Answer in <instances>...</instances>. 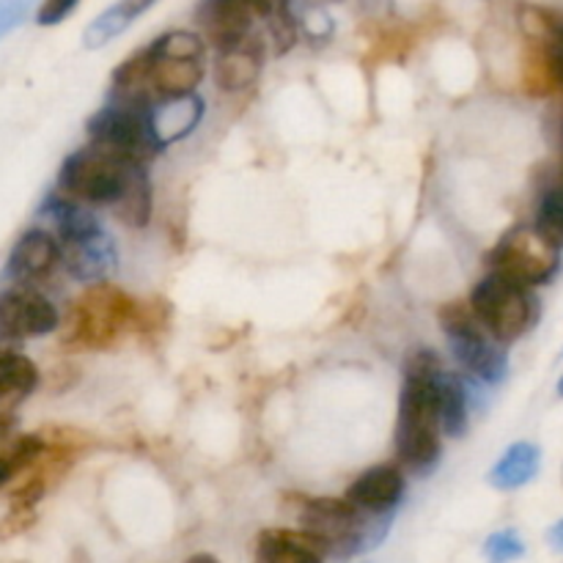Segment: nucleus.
<instances>
[{
    "instance_id": "obj_1",
    "label": "nucleus",
    "mask_w": 563,
    "mask_h": 563,
    "mask_svg": "<svg viewBox=\"0 0 563 563\" xmlns=\"http://www.w3.org/2000/svg\"><path fill=\"white\" fill-rule=\"evenodd\" d=\"M438 374L440 361L429 350H418L405 366V385H401L399 416H396V456L401 465L416 473L432 471L443 451L438 396H434Z\"/></svg>"
},
{
    "instance_id": "obj_2",
    "label": "nucleus",
    "mask_w": 563,
    "mask_h": 563,
    "mask_svg": "<svg viewBox=\"0 0 563 563\" xmlns=\"http://www.w3.org/2000/svg\"><path fill=\"white\" fill-rule=\"evenodd\" d=\"M44 218L53 223V234L58 240V264L80 284H99L113 275L119 264L115 242L99 225L82 203L66 196H53L42 209Z\"/></svg>"
},
{
    "instance_id": "obj_3",
    "label": "nucleus",
    "mask_w": 563,
    "mask_h": 563,
    "mask_svg": "<svg viewBox=\"0 0 563 563\" xmlns=\"http://www.w3.org/2000/svg\"><path fill=\"white\" fill-rule=\"evenodd\" d=\"M137 302L110 280L88 284L69 306L64 322H58L60 344L71 352L113 350L126 333H135Z\"/></svg>"
},
{
    "instance_id": "obj_4",
    "label": "nucleus",
    "mask_w": 563,
    "mask_h": 563,
    "mask_svg": "<svg viewBox=\"0 0 563 563\" xmlns=\"http://www.w3.org/2000/svg\"><path fill=\"white\" fill-rule=\"evenodd\" d=\"M297 520L306 533L319 539L324 553L333 559H352L372 548L385 533V522H372L374 515H366L346 498H308L295 495Z\"/></svg>"
},
{
    "instance_id": "obj_5",
    "label": "nucleus",
    "mask_w": 563,
    "mask_h": 563,
    "mask_svg": "<svg viewBox=\"0 0 563 563\" xmlns=\"http://www.w3.org/2000/svg\"><path fill=\"white\" fill-rule=\"evenodd\" d=\"M471 311L482 322V328L500 344L517 341L537 322V295L531 286L517 284L500 273H489L487 278L473 286Z\"/></svg>"
},
{
    "instance_id": "obj_6",
    "label": "nucleus",
    "mask_w": 563,
    "mask_h": 563,
    "mask_svg": "<svg viewBox=\"0 0 563 563\" xmlns=\"http://www.w3.org/2000/svg\"><path fill=\"white\" fill-rule=\"evenodd\" d=\"M88 141L113 157L137 165H146L159 154L148 130L146 99H110L88 121Z\"/></svg>"
},
{
    "instance_id": "obj_7",
    "label": "nucleus",
    "mask_w": 563,
    "mask_h": 563,
    "mask_svg": "<svg viewBox=\"0 0 563 563\" xmlns=\"http://www.w3.org/2000/svg\"><path fill=\"white\" fill-rule=\"evenodd\" d=\"M438 317L456 363L482 383H504L506 374H509V355L500 346V341H495L482 328L471 306L467 302H445Z\"/></svg>"
},
{
    "instance_id": "obj_8",
    "label": "nucleus",
    "mask_w": 563,
    "mask_h": 563,
    "mask_svg": "<svg viewBox=\"0 0 563 563\" xmlns=\"http://www.w3.org/2000/svg\"><path fill=\"white\" fill-rule=\"evenodd\" d=\"M130 165L132 163H126V159L113 157V154L88 143L86 148H77L75 154H69L60 165V196L77 203H91V207H113L121 187H124Z\"/></svg>"
},
{
    "instance_id": "obj_9",
    "label": "nucleus",
    "mask_w": 563,
    "mask_h": 563,
    "mask_svg": "<svg viewBox=\"0 0 563 563\" xmlns=\"http://www.w3.org/2000/svg\"><path fill=\"white\" fill-rule=\"evenodd\" d=\"M493 273L506 275L526 286H542L559 275L561 267V247L544 240L537 229H515L495 245Z\"/></svg>"
},
{
    "instance_id": "obj_10",
    "label": "nucleus",
    "mask_w": 563,
    "mask_h": 563,
    "mask_svg": "<svg viewBox=\"0 0 563 563\" xmlns=\"http://www.w3.org/2000/svg\"><path fill=\"white\" fill-rule=\"evenodd\" d=\"M286 0H201L198 5V25L214 49L251 36L256 20H267Z\"/></svg>"
},
{
    "instance_id": "obj_11",
    "label": "nucleus",
    "mask_w": 563,
    "mask_h": 563,
    "mask_svg": "<svg viewBox=\"0 0 563 563\" xmlns=\"http://www.w3.org/2000/svg\"><path fill=\"white\" fill-rule=\"evenodd\" d=\"M58 308L33 286H14L0 295V333L9 339H42L58 330Z\"/></svg>"
},
{
    "instance_id": "obj_12",
    "label": "nucleus",
    "mask_w": 563,
    "mask_h": 563,
    "mask_svg": "<svg viewBox=\"0 0 563 563\" xmlns=\"http://www.w3.org/2000/svg\"><path fill=\"white\" fill-rule=\"evenodd\" d=\"M203 110H207V104H203L198 93L152 99L148 102V130H152V137L159 146V152L192 135L196 126L201 124Z\"/></svg>"
},
{
    "instance_id": "obj_13",
    "label": "nucleus",
    "mask_w": 563,
    "mask_h": 563,
    "mask_svg": "<svg viewBox=\"0 0 563 563\" xmlns=\"http://www.w3.org/2000/svg\"><path fill=\"white\" fill-rule=\"evenodd\" d=\"M405 489L407 478L401 473V467L374 465L350 484L344 498L350 504H355L357 509L366 511V515L383 517L399 506V500L405 498Z\"/></svg>"
},
{
    "instance_id": "obj_14",
    "label": "nucleus",
    "mask_w": 563,
    "mask_h": 563,
    "mask_svg": "<svg viewBox=\"0 0 563 563\" xmlns=\"http://www.w3.org/2000/svg\"><path fill=\"white\" fill-rule=\"evenodd\" d=\"M58 267V240L47 229H31L14 242L9 253V275L20 286L38 284Z\"/></svg>"
},
{
    "instance_id": "obj_15",
    "label": "nucleus",
    "mask_w": 563,
    "mask_h": 563,
    "mask_svg": "<svg viewBox=\"0 0 563 563\" xmlns=\"http://www.w3.org/2000/svg\"><path fill=\"white\" fill-rule=\"evenodd\" d=\"M264 66V38L251 33L231 47L218 49L214 60V82L220 91L240 93L258 80Z\"/></svg>"
},
{
    "instance_id": "obj_16",
    "label": "nucleus",
    "mask_w": 563,
    "mask_h": 563,
    "mask_svg": "<svg viewBox=\"0 0 563 563\" xmlns=\"http://www.w3.org/2000/svg\"><path fill=\"white\" fill-rule=\"evenodd\" d=\"M319 539L302 528H267L256 539V563H324Z\"/></svg>"
},
{
    "instance_id": "obj_17",
    "label": "nucleus",
    "mask_w": 563,
    "mask_h": 563,
    "mask_svg": "<svg viewBox=\"0 0 563 563\" xmlns=\"http://www.w3.org/2000/svg\"><path fill=\"white\" fill-rule=\"evenodd\" d=\"M148 53V93L152 99L185 97L196 93L203 80V60L198 58H159L152 49Z\"/></svg>"
},
{
    "instance_id": "obj_18",
    "label": "nucleus",
    "mask_w": 563,
    "mask_h": 563,
    "mask_svg": "<svg viewBox=\"0 0 563 563\" xmlns=\"http://www.w3.org/2000/svg\"><path fill=\"white\" fill-rule=\"evenodd\" d=\"M36 363L11 346H0V418H5L20 401H25L36 390Z\"/></svg>"
},
{
    "instance_id": "obj_19",
    "label": "nucleus",
    "mask_w": 563,
    "mask_h": 563,
    "mask_svg": "<svg viewBox=\"0 0 563 563\" xmlns=\"http://www.w3.org/2000/svg\"><path fill=\"white\" fill-rule=\"evenodd\" d=\"M113 209H115V218H119L124 225H130V229H146L154 212V190H152V179H148L146 165H137V163L130 165L124 187H121Z\"/></svg>"
},
{
    "instance_id": "obj_20",
    "label": "nucleus",
    "mask_w": 563,
    "mask_h": 563,
    "mask_svg": "<svg viewBox=\"0 0 563 563\" xmlns=\"http://www.w3.org/2000/svg\"><path fill=\"white\" fill-rule=\"evenodd\" d=\"M561 44L528 42L526 64H522V88L531 97L544 99L561 91Z\"/></svg>"
},
{
    "instance_id": "obj_21",
    "label": "nucleus",
    "mask_w": 563,
    "mask_h": 563,
    "mask_svg": "<svg viewBox=\"0 0 563 563\" xmlns=\"http://www.w3.org/2000/svg\"><path fill=\"white\" fill-rule=\"evenodd\" d=\"M434 396H438V416H440V432L449 438H465L467 427H471V396H467V385L462 379L451 377V374H438L434 379Z\"/></svg>"
},
{
    "instance_id": "obj_22",
    "label": "nucleus",
    "mask_w": 563,
    "mask_h": 563,
    "mask_svg": "<svg viewBox=\"0 0 563 563\" xmlns=\"http://www.w3.org/2000/svg\"><path fill=\"white\" fill-rule=\"evenodd\" d=\"M154 3H157V0H115L110 9H104L102 14L93 16L91 25L82 33V44H86L88 49H99L104 47V44L115 42V38H119L143 11L152 9Z\"/></svg>"
},
{
    "instance_id": "obj_23",
    "label": "nucleus",
    "mask_w": 563,
    "mask_h": 563,
    "mask_svg": "<svg viewBox=\"0 0 563 563\" xmlns=\"http://www.w3.org/2000/svg\"><path fill=\"white\" fill-rule=\"evenodd\" d=\"M539 467H542V451L528 440H520V443L509 445L504 456L495 462V467L489 471V484L498 489L526 487L528 482H533Z\"/></svg>"
},
{
    "instance_id": "obj_24",
    "label": "nucleus",
    "mask_w": 563,
    "mask_h": 563,
    "mask_svg": "<svg viewBox=\"0 0 563 563\" xmlns=\"http://www.w3.org/2000/svg\"><path fill=\"white\" fill-rule=\"evenodd\" d=\"M517 25L531 44H561V16L548 5L520 3L517 5Z\"/></svg>"
},
{
    "instance_id": "obj_25",
    "label": "nucleus",
    "mask_w": 563,
    "mask_h": 563,
    "mask_svg": "<svg viewBox=\"0 0 563 563\" xmlns=\"http://www.w3.org/2000/svg\"><path fill=\"white\" fill-rule=\"evenodd\" d=\"M148 49H152L154 55H159V58L203 60V55H207V42L192 31H168L163 33V36L154 38V42L148 44Z\"/></svg>"
},
{
    "instance_id": "obj_26",
    "label": "nucleus",
    "mask_w": 563,
    "mask_h": 563,
    "mask_svg": "<svg viewBox=\"0 0 563 563\" xmlns=\"http://www.w3.org/2000/svg\"><path fill=\"white\" fill-rule=\"evenodd\" d=\"M537 231L555 247L563 245V207L559 187H548L537 207Z\"/></svg>"
},
{
    "instance_id": "obj_27",
    "label": "nucleus",
    "mask_w": 563,
    "mask_h": 563,
    "mask_svg": "<svg viewBox=\"0 0 563 563\" xmlns=\"http://www.w3.org/2000/svg\"><path fill=\"white\" fill-rule=\"evenodd\" d=\"M33 526H36V509H14V506H11L9 515L0 520V542L22 537V533L31 531Z\"/></svg>"
},
{
    "instance_id": "obj_28",
    "label": "nucleus",
    "mask_w": 563,
    "mask_h": 563,
    "mask_svg": "<svg viewBox=\"0 0 563 563\" xmlns=\"http://www.w3.org/2000/svg\"><path fill=\"white\" fill-rule=\"evenodd\" d=\"M487 553L495 563H506L522 555V542L511 531H500L487 542Z\"/></svg>"
},
{
    "instance_id": "obj_29",
    "label": "nucleus",
    "mask_w": 563,
    "mask_h": 563,
    "mask_svg": "<svg viewBox=\"0 0 563 563\" xmlns=\"http://www.w3.org/2000/svg\"><path fill=\"white\" fill-rule=\"evenodd\" d=\"M33 0H0V36L14 31L31 14Z\"/></svg>"
},
{
    "instance_id": "obj_30",
    "label": "nucleus",
    "mask_w": 563,
    "mask_h": 563,
    "mask_svg": "<svg viewBox=\"0 0 563 563\" xmlns=\"http://www.w3.org/2000/svg\"><path fill=\"white\" fill-rule=\"evenodd\" d=\"M77 3L80 0H42V5L36 9V22L44 27L58 25V22H64L75 11Z\"/></svg>"
},
{
    "instance_id": "obj_31",
    "label": "nucleus",
    "mask_w": 563,
    "mask_h": 563,
    "mask_svg": "<svg viewBox=\"0 0 563 563\" xmlns=\"http://www.w3.org/2000/svg\"><path fill=\"white\" fill-rule=\"evenodd\" d=\"M11 478H14V471H11V465H9V460H5L3 454H0V489L5 487V484L11 482Z\"/></svg>"
},
{
    "instance_id": "obj_32",
    "label": "nucleus",
    "mask_w": 563,
    "mask_h": 563,
    "mask_svg": "<svg viewBox=\"0 0 563 563\" xmlns=\"http://www.w3.org/2000/svg\"><path fill=\"white\" fill-rule=\"evenodd\" d=\"M181 563H220V561L214 559V555H209V553H196V555H190V559L181 561Z\"/></svg>"
}]
</instances>
